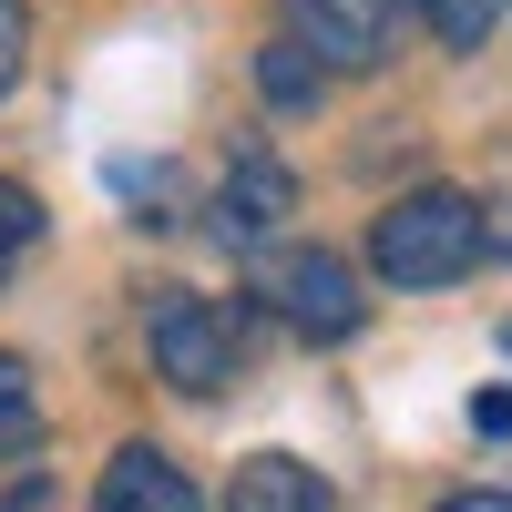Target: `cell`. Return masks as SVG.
<instances>
[{"instance_id": "9c48e42d", "label": "cell", "mask_w": 512, "mask_h": 512, "mask_svg": "<svg viewBox=\"0 0 512 512\" xmlns=\"http://www.w3.org/2000/svg\"><path fill=\"white\" fill-rule=\"evenodd\" d=\"M31 431H41V410H31V369L0 349V451H21Z\"/></svg>"}, {"instance_id": "277c9868", "label": "cell", "mask_w": 512, "mask_h": 512, "mask_svg": "<svg viewBox=\"0 0 512 512\" xmlns=\"http://www.w3.org/2000/svg\"><path fill=\"white\" fill-rule=\"evenodd\" d=\"M287 21H297V52L318 72H369V62H390L400 0H287Z\"/></svg>"}, {"instance_id": "ba28073f", "label": "cell", "mask_w": 512, "mask_h": 512, "mask_svg": "<svg viewBox=\"0 0 512 512\" xmlns=\"http://www.w3.org/2000/svg\"><path fill=\"white\" fill-rule=\"evenodd\" d=\"M410 11H420V21H431V31L451 41V52H472V41L492 31V11H502V0H410Z\"/></svg>"}, {"instance_id": "8992f818", "label": "cell", "mask_w": 512, "mask_h": 512, "mask_svg": "<svg viewBox=\"0 0 512 512\" xmlns=\"http://www.w3.org/2000/svg\"><path fill=\"white\" fill-rule=\"evenodd\" d=\"M226 512H338V492L308 472V461H287V451H256L246 472H236V492H226Z\"/></svg>"}, {"instance_id": "3957f363", "label": "cell", "mask_w": 512, "mask_h": 512, "mask_svg": "<svg viewBox=\"0 0 512 512\" xmlns=\"http://www.w3.org/2000/svg\"><path fill=\"white\" fill-rule=\"evenodd\" d=\"M267 297H277V318L297 328V338H349L359 328V277H349V256H328V246H287L277 256V277H267Z\"/></svg>"}, {"instance_id": "8fae6325", "label": "cell", "mask_w": 512, "mask_h": 512, "mask_svg": "<svg viewBox=\"0 0 512 512\" xmlns=\"http://www.w3.org/2000/svg\"><path fill=\"white\" fill-rule=\"evenodd\" d=\"M256 82H267V103H318V62H308V52H287V41L256 62Z\"/></svg>"}, {"instance_id": "30bf717a", "label": "cell", "mask_w": 512, "mask_h": 512, "mask_svg": "<svg viewBox=\"0 0 512 512\" xmlns=\"http://www.w3.org/2000/svg\"><path fill=\"white\" fill-rule=\"evenodd\" d=\"M31 236H41V205H31V185H11L0 175V277L31 256Z\"/></svg>"}, {"instance_id": "5bb4252c", "label": "cell", "mask_w": 512, "mask_h": 512, "mask_svg": "<svg viewBox=\"0 0 512 512\" xmlns=\"http://www.w3.org/2000/svg\"><path fill=\"white\" fill-rule=\"evenodd\" d=\"M502 359H512V318H502Z\"/></svg>"}, {"instance_id": "4fadbf2b", "label": "cell", "mask_w": 512, "mask_h": 512, "mask_svg": "<svg viewBox=\"0 0 512 512\" xmlns=\"http://www.w3.org/2000/svg\"><path fill=\"white\" fill-rule=\"evenodd\" d=\"M441 512H512V492H451Z\"/></svg>"}, {"instance_id": "6da1fadb", "label": "cell", "mask_w": 512, "mask_h": 512, "mask_svg": "<svg viewBox=\"0 0 512 512\" xmlns=\"http://www.w3.org/2000/svg\"><path fill=\"white\" fill-rule=\"evenodd\" d=\"M472 256H482V205L451 195V185H420L369 226V267L390 287H451Z\"/></svg>"}, {"instance_id": "5b68a950", "label": "cell", "mask_w": 512, "mask_h": 512, "mask_svg": "<svg viewBox=\"0 0 512 512\" xmlns=\"http://www.w3.org/2000/svg\"><path fill=\"white\" fill-rule=\"evenodd\" d=\"M93 512H195V482H185L154 441H134V451H113V461H103Z\"/></svg>"}, {"instance_id": "52a82bcc", "label": "cell", "mask_w": 512, "mask_h": 512, "mask_svg": "<svg viewBox=\"0 0 512 512\" xmlns=\"http://www.w3.org/2000/svg\"><path fill=\"white\" fill-rule=\"evenodd\" d=\"M297 205V185H287V164H267V154H236V175H226V236H267L277 216Z\"/></svg>"}, {"instance_id": "7c38bea8", "label": "cell", "mask_w": 512, "mask_h": 512, "mask_svg": "<svg viewBox=\"0 0 512 512\" xmlns=\"http://www.w3.org/2000/svg\"><path fill=\"white\" fill-rule=\"evenodd\" d=\"M21 52H31V11H21V0H0V93L21 82Z\"/></svg>"}, {"instance_id": "7a4b0ae2", "label": "cell", "mask_w": 512, "mask_h": 512, "mask_svg": "<svg viewBox=\"0 0 512 512\" xmlns=\"http://www.w3.org/2000/svg\"><path fill=\"white\" fill-rule=\"evenodd\" d=\"M154 369L175 379L185 400L236 390V318L216 308V297H164L154 308Z\"/></svg>"}]
</instances>
